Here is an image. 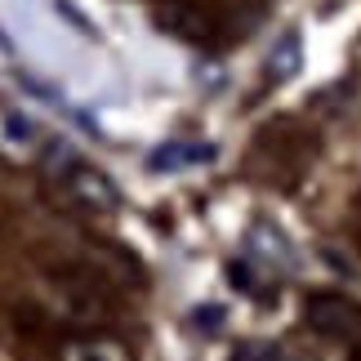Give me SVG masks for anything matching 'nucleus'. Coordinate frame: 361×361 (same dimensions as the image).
<instances>
[{"mask_svg":"<svg viewBox=\"0 0 361 361\" xmlns=\"http://www.w3.org/2000/svg\"><path fill=\"white\" fill-rule=\"evenodd\" d=\"M40 174L54 188V197L63 205H72L80 214H112L121 205V188L112 183V174L103 165H94L80 147H72L67 138H49L36 152Z\"/></svg>","mask_w":361,"mask_h":361,"instance_id":"1","label":"nucleus"},{"mask_svg":"<svg viewBox=\"0 0 361 361\" xmlns=\"http://www.w3.org/2000/svg\"><path fill=\"white\" fill-rule=\"evenodd\" d=\"M303 322L326 339L361 343V303L339 295V290H317V295L303 299Z\"/></svg>","mask_w":361,"mask_h":361,"instance_id":"2","label":"nucleus"},{"mask_svg":"<svg viewBox=\"0 0 361 361\" xmlns=\"http://www.w3.org/2000/svg\"><path fill=\"white\" fill-rule=\"evenodd\" d=\"M54 361H134L130 343L107 335V330H85V335H72L54 348Z\"/></svg>","mask_w":361,"mask_h":361,"instance_id":"3","label":"nucleus"},{"mask_svg":"<svg viewBox=\"0 0 361 361\" xmlns=\"http://www.w3.org/2000/svg\"><path fill=\"white\" fill-rule=\"evenodd\" d=\"M245 263L263 272H295V245H290L272 224H255L245 241Z\"/></svg>","mask_w":361,"mask_h":361,"instance_id":"4","label":"nucleus"},{"mask_svg":"<svg viewBox=\"0 0 361 361\" xmlns=\"http://www.w3.org/2000/svg\"><path fill=\"white\" fill-rule=\"evenodd\" d=\"M157 27H165L170 36L178 40H192V45H201V40H210V18L197 9V5H188V0H161V9H157Z\"/></svg>","mask_w":361,"mask_h":361,"instance_id":"5","label":"nucleus"},{"mask_svg":"<svg viewBox=\"0 0 361 361\" xmlns=\"http://www.w3.org/2000/svg\"><path fill=\"white\" fill-rule=\"evenodd\" d=\"M214 161V147L210 143H161L157 152L147 157V170H188V165H210Z\"/></svg>","mask_w":361,"mask_h":361,"instance_id":"6","label":"nucleus"},{"mask_svg":"<svg viewBox=\"0 0 361 361\" xmlns=\"http://www.w3.org/2000/svg\"><path fill=\"white\" fill-rule=\"evenodd\" d=\"M299 63H303L299 32H286V36L272 45V54H268V76H272V80H290V76H299Z\"/></svg>","mask_w":361,"mask_h":361,"instance_id":"7","label":"nucleus"},{"mask_svg":"<svg viewBox=\"0 0 361 361\" xmlns=\"http://www.w3.org/2000/svg\"><path fill=\"white\" fill-rule=\"evenodd\" d=\"M0 138L9 143V152H23V147H40V134L32 121L13 116V112H0Z\"/></svg>","mask_w":361,"mask_h":361,"instance_id":"8","label":"nucleus"},{"mask_svg":"<svg viewBox=\"0 0 361 361\" xmlns=\"http://www.w3.org/2000/svg\"><path fill=\"white\" fill-rule=\"evenodd\" d=\"M232 361H303V357H295L290 348L268 343V339H245V343L232 348Z\"/></svg>","mask_w":361,"mask_h":361,"instance_id":"9","label":"nucleus"}]
</instances>
